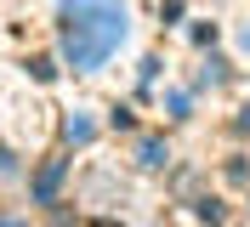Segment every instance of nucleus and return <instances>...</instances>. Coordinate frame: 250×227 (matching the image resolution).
Instances as JSON below:
<instances>
[{
    "label": "nucleus",
    "mask_w": 250,
    "mask_h": 227,
    "mask_svg": "<svg viewBox=\"0 0 250 227\" xmlns=\"http://www.w3.org/2000/svg\"><path fill=\"white\" fill-rule=\"evenodd\" d=\"M57 182H62V159H51V165H46V176H40V187H34V193H40V199H51V193H57Z\"/></svg>",
    "instance_id": "f03ea898"
},
{
    "label": "nucleus",
    "mask_w": 250,
    "mask_h": 227,
    "mask_svg": "<svg viewBox=\"0 0 250 227\" xmlns=\"http://www.w3.org/2000/svg\"><path fill=\"white\" fill-rule=\"evenodd\" d=\"M125 40V0H62V57L74 74H91Z\"/></svg>",
    "instance_id": "f257e3e1"
},
{
    "label": "nucleus",
    "mask_w": 250,
    "mask_h": 227,
    "mask_svg": "<svg viewBox=\"0 0 250 227\" xmlns=\"http://www.w3.org/2000/svg\"><path fill=\"white\" fill-rule=\"evenodd\" d=\"M245 51H250V29H245Z\"/></svg>",
    "instance_id": "423d86ee"
},
{
    "label": "nucleus",
    "mask_w": 250,
    "mask_h": 227,
    "mask_svg": "<svg viewBox=\"0 0 250 227\" xmlns=\"http://www.w3.org/2000/svg\"><path fill=\"white\" fill-rule=\"evenodd\" d=\"M0 227H17V222H0Z\"/></svg>",
    "instance_id": "0eeeda50"
},
{
    "label": "nucleus",
    "mask_w": 250,
    "mask_h": 227,
    "mask_svg": "<svg viewBox=\"0 0 250 227\" xmlns=\"http://www.w3.org/2000/svg\"><path fill=\"white\" fill-rule=\"evenodd\" d=\"M142 165H165V148H159L154 136H148V142H142Z\"/></svg>",
    "instance_id": "20e7f679"
},
{
    "label": "nucleus",
    "mask_w": 250,
    "mask_h": 227,
    "mask_svg": "<svg viewBox=\"0 0 250 227\" xmlns=\"http://www.w3.org/2000/svg\"><path fill=\"white\" fill-rule=\"evenodd\" d=\"M239 125H245V131H250V108H245V120H239Z\"/></svg>",
    "instance_id": "39448f33"
},
{
    "label": "nucleus",
    "mask_w": 250,
    "mask_h": 227,
    "mask_svg": "<svg viewBox=\"0 0 250 227\" xmlns=\"http://www.w3.org/2000/svg\"><path fill=\"white\" fill-rule=\"evenodd\" d=\"M97 136V125L85 120V114H74V120H68V142H91Z\"/></svg>",
    "instance_id": "7ed1b4c3"
}]
</instances>
